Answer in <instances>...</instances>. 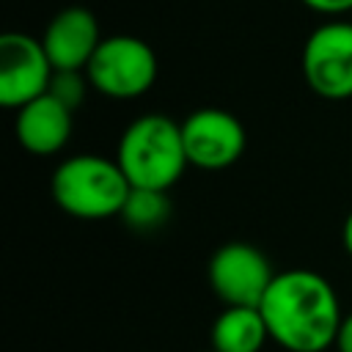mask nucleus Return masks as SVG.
I'll use <instances>...</instances> for the list:
<instances>
[{
	"instance_id": "8",
	"label": "nucleus",
	"mask_w": 352,
	"mask_h": 352,
	"mask_svg": "<svg viewBox=\"0 0 352 352\" xmlns=\"http://www.w3.org/2000/svg\"><path fill=\"white\" fill-rule=\"evenodd\" d=\"M55 66L50 63L41 38L28 33H3L0 38V104L19 110L44 96Z\"/></svg>"
},
{
	"instance_id": "13",
	"label": "nucleus",
	"mask_w": 352,
	"mask_h": 352,
	"mask_svg": "<svg viewBox=\"0 0 352 352\" xmlns=\"http://www.w3.org/2000/svg\"><path fill=\"white\" fill-rule=\"evenodd\" d=\"M88 74L85 72H55L52 80H50V91L60 104H66L69 110H77L85 99V91H88Z\"/></svg>"
},
{
	"instance_id": "17",
	"label": "nucleus",
	"mask_w": 352,
	"mask_h": 352,
	"mask_svg": "<svg viewBox=\"0 0 352 352\" xmlns=\"http://www.w3.org/2000/svg\"><path fill=\"white\" fill-rule=\"evenodd\" d=\"M209 352H214V349H209Z\"/></svg>"
},
{
	"instance_id": "6",
	"label": "nucleus",
	"mask_w": 352,
	"mask_h": 352,
	"mask_svg": "<svg viewBox=\"0 0 352 352\" xmlns=\"http://www.w3.org/2000/svg\"><path fill=\"white\" fill-rule=\"evenodd\" d=\"M302 77L322 99L352 96V22L330 19L302 44Z\"/></svg>"
},
{
	"instance_id": "12",
	"label": "nucleus",
	"mask_w": 352,
	"mask_h": 352,
	"mask_svg": "<svg viewBox=\"0 0 352 352\" xmlns=\"http://www.w3.org/2000/svg\"><path fill=\"white\" fill-rule=\"evenodd\" d=\"M118 217L129 228H135V231H157L170 217V198L162 190H140V187H132Z\"/></svg>"
},
{
	"instance_id": "16",
	"label": "nucleus",
	"mask_w": 352,
	"mask_h": 352,
	"mask_svg": "<svg viewBox=\"0 0 352 352\" xmlns=\"http://www.w3.org/2000/svg\"><path fill=\"white\" fill-rule=\"evenodd\" d=\"M341 245L352 256V209H349V214L344 217V226H341Z\"/></svg>"
},
{
	"instance_id": "1",
	"label": "nucleus",
	"mask_w": 352,
	"mask_h": 352,
	"mask_svg": "<svg viewBox=\"0 0 352 352\" xmlns=\"http://www.w3.org/2000/svg\"><path fill=\"white\" fill-rule=\"evenodd\" d=\"M258 311L270 338L286 352H324L336 346L344 319L333 283L302 267L278 272Z\"/></svg>"
},
{
	"instance_id": "11",
	"label": "nucleus",
	"mask_w": 352,
	"mask_h": 352,
	"mask_svg": "<svg viewBox=\"0 0 352 352\" xmlns=\"http://www.w3.org/2000/svg\"><path fill=\"white\" fill-rule=\"evenodd\" d=\"M270 330L258 308H226L212 322V349L214 352H261Z\"/></svg>"
},
{
	"instance_id": "14",
	"label": "nucleus",
	"mask_w": 352,
	"mask_h": 352,
	"mask_svg": "<svg viewBox=\"0 0 352 352\" xmlns=\"http://www.w3.org/2000/svg\"><path fill=\"white\" fill-rule=\"evenodd\" d=\"M300 3L322 16H341V14L352 11V0H300Z\"/></svg>"
},
{
	"instance_id": "15",
	"label": "nucleus",
	"mask_w": 352,
	"mask_h": 352,
	"mask_svg": "<svg viewBox=\"0 0 352 352\" xmlns=\"http://www.w3.org/2000/svg\"><path fill=\"white\" fill-rule=\"evenodd\" d=\"M336 349H338V352H352V314H344V319H341L338 338H336Z\"/></svg>"
},
{
	"instance_id": "3",
	"label": "nucleus",
	"mask_w": 352,
	"mask_h": 352,
	"mask_svg": "<svg viewBox=\"0 0 352 352\" xmlns=\"http://www.w3.org/2000/svg\"><path fill=\"white\" fill-rule=\"evenodd\" d=\"M132 184L116 160L102 154L66 157L50 182L52 201L77 220H104L121 214Z\"/></svg>"
},
{
	"instance_id": "5",
	"label": "nucleus",
	"mask_w": 352,
	"mask_h": 352,
	"mask_svg": "<svg viewBox=\"0 0 352 352\" xmlns=\"http://www.w3.org/2000/svg\"><path fill=\"white\" fill-rule=\"evenodd\" d=\"M275 275L270 258L250 242H226L206 267L209 286L226 308H258Z\"/></svg>"
},
{
	"instance_id": "10",
	"label": "nucleus",
	"mask_w": 352,
	"mask_h": 352,
	"mask_svg": "<svg viewBox=\"0 0 352 352\" xmlns=\"http://www.w3.org/2000/svg\"><path fill=\"white\" fill-rule=\"evenodd\" d=\"M72 116L74 110L60 104L52 94H44L22 104L14 118V132L19 146L36 157L58 154L72 138Z\"/></svg>"
},
{
	"instance_id": "2",
	"label": "nucleus",
	"mask_w": 352,
	"mask_h": 352,
	"mask_svg": "<svg viewBox=\"0 0 352 352\" xmlns=\"http://www.w3.org/2000/svg\"><path fill=\"white\" fill-rule=\"evenodd\" d=\"M116 162L132 187L168 192L190 165L182 124L162 113L138 116L118 138Z\"/></svg>"
},
{
	"instance_id": "4",
	"label": "nucleus",
	"mask_w": 352,
	"mask_h": 352,
	"mask_svg": "<svg viewBox=\"0 0 352 352\" xmlns=\"http://www.w3.org/2000/svg\"><path fill=\"white\" fill-rule=\"evenodd\" d=\"M154 50L129 33H116L102 38L85 74L96 94L110 99H138L157 80Z\"/></svg>"
},
{
	"instance_id": "7",
	"label": "nucleus",
	"mask_w": 352,
	"mask_h": 352,
	"mask_svg": "<svg viewBox=\"0 0 352 352\" xmlns=\"http://www.w3.org/2000/svg\"><path fill=\"white\" fill-rule=\"evenodd\" d=\"M182 138L187 162L201 170H223L234 165L248 146V132L242 121L220 107L192 110L182 121Z\"/></svg>"
},
{
	"instance_id": "9",
	"label": "nucleus",
	"mask_w": 352,
	"mask_h": 352,
	"mask_svg": "<svg viewBox=\"0 0 352 352\" xmlns=\"http://www.w3.org/2000/svg\"><path fill=\"white\" fill-rule=\"evenodd\" d=\"M41 44L55 72H85L102 44L99 22L91 8L66 6L44 28Z\"/></svg>"
}]
</instances>
